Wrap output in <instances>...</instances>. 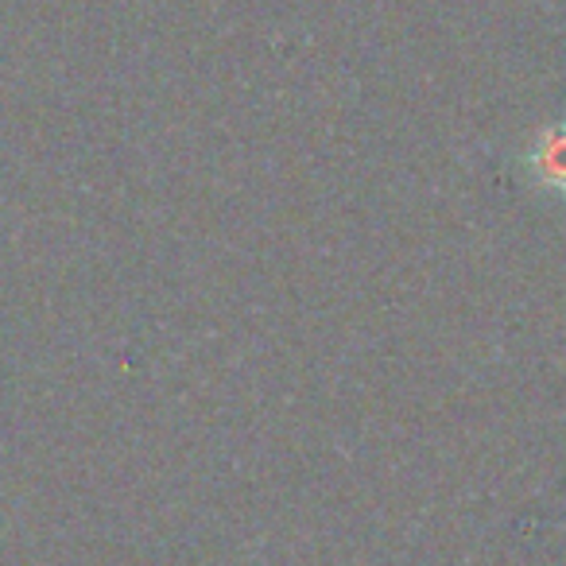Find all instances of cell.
<instances>
[{
  "label": "cell",
  "instance_id": "obj_1",
  "mask_svg": "<svg viewBox=\"0 0 566 566\" xmlns=\"http://www.w3.org/2000/svg\"><path fill=\"white\" fill-rule=\"evenodd\" d=\"M532 167L543 187L555 190V195H566V128H555V133H547L535 144Z\"/></svg>",
  "mask_w": 566,
  "mask_h": 566
}]
</instances>
